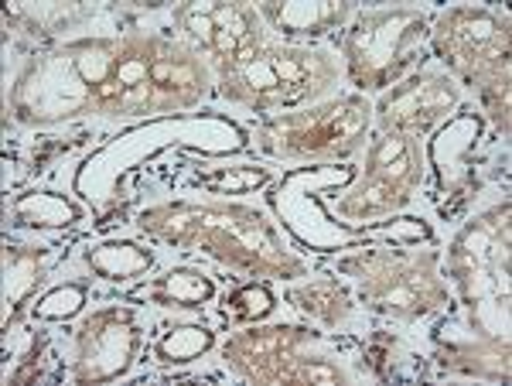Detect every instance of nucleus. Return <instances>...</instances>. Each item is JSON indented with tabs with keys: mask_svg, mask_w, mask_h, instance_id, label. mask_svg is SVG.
<instances>
[{
	"mask_svg": "<svg viewBox=\"0 0 512 386\" xmlns=\"http://www.w3.org/2000/svg\"><path fill=\"white\" fill-rule=\"evenodd\" d=\"M270 311H274V294L267 284H246L226 301V318L233 322H256V318H267Z\"/></svg>",
	"mask_w": 512,
	"mask_h": 386,
	"instance_id": "22",
	"label": "nucleus"
},
{
	"mask_svg": "<svg viewBox=\"0 0 512 386\" xmlns=\"http://www.w3.org/2000/svg\"><path fill=\"white\" fill-rule=\"evenodd\" d=\"M222 96L253 110H284V106L318 100L338 79V65L325 52L297 45H256L233 62H222Z\"/></svg>",
	"mask_w": 512,
	"mask_h": 386,
	"instance_id": "2",
	"label": "nucleus"
},
{
	"mask_svg": "<svg viewBox=\"0 0 512 386\" xmlns=\"http://www.w3.org/2000/svg\"><path fill=\"white\" fill-rule=\"evenodd\" d=\"M427 38V18L410 7L369 11L342 38L345 69L355 86L383 89L393 86L407 69H414L420 45Z\"/></svg>",
	"mask_w": 512,
	"mask_h": 386,
	"instance_id": "5",
	"label": "nucleus"
},
{
	"mask_svg": "<svg viewBox=\"0 0 512 386\" xmlns=\"http://www.w3.org/2000/svg\"><path fill=\"white\" fill-rule=\"evenodd\" d=\"M311 332L297 325H270L239 332L226 342V359L236 373L260 383H342V373L325 359H304Z\"/></svg>",
	"mask_w": 512,
	"mask_h": 386,
	"instance_id": "7",
	"label": "nucleus"
},
{
	"mask_svg": "<svg viewBox=\"0 0 512 386\" xmlns=\"http://www.w3.org/2000/svg\"><path fill=\"white\" fill-rule=\"evenodd\" d=\"M93 100L96 89L79 76L76 62L62 48L59 55H48L24 72L14 93V110L24 123H52L93 110Z\"/></svg>",
	"mask_w": 512,
	"mask_h": 386,
	"instance_id": "9",
	"label": "nucleus"
},
{
	"mask_svg": "<svg viewBox=\"0 0 512 386\" xmlns=\"http://www.w3.org/2000/svg\"><path fill=\"white\" fill-rule=\"evenodd\" d=\"M86 264L103 281H130V277L147 274L154 267V257L137 243H103L86 253Z\"/></svg>",
	"mask_w": 512,
	"mask_h": 386,
	"instance_id": "16",
	"label": "nucleus"
},
{
	"mask_svg": "<svg viewBox=\"0 0 512 386\" xmlns=\"http://www.w3.org/2000/svg\"><path fill=\"white\" fill-rule=\"evenodd\" d=\"M175 21L202 52L216 55L219 65L263 45L260 18L246 4H181Z\"/></svg>",
	"mask_w": 512,
	"mask_h": 386,
	"instance_id": "12",
	"label": "nucleus"
},
{
	"mask_svg": "<svg viewBox=\"0 0 512 386\" xmlns=\"http://www.w3.org/2000/svg\"><path fill=\"white\" fill-rule=\"evenodd\" d=\"M267 182V171L263 168H250V164H233V168H212L202 175V185L212 188V192L222 195H239L250 192V188Z\"/></svg>",
	"mask_w": 512,
	"mask_h": 386,
	"instance_id": "21",
	"label": "nucleus"
},
{
	"mask_svg": "<svg viewBox=\"0 0 512 386\" xmlns=\"http://www.w3.org/2000/svg\"><path fill=\"white\" fill-rule=\"evenodd\" d=\"M420 185V151L410 134H383L369 147L366 175L359 188L338 205L349 219L390 216L414 199Z\"/></svg>",
	"mask_w": 512,
	"mask_h": 386,
	"instance_id": "8",
	"label": "nucleus"
},
{
	"mask_svg": "<svg viewBox=\"0 0 512 386\" xmlns=\"http://www.w3.org/2000/svg\"><path fill=\"white\" fill-rule=\"evenodd\" d=\"M140 349V328L134 311L113 305L99 308L79 325L76 335V369L72 380L79 383H106L117 380L134 366Z\"/></svg>",
	"mask_w": 512,
	"mask_h": 386,
	"instance_id": "10",
	"label": "nucleus"
},
{
	"mask_svg": "<svg viewBox=\"0 0 512 386\" xmlns=\"http://www.w3.org/2000/svg\"><path fill=\"white\" fill-rule=\"evenodd\" d=\"M14 219L18 226H72L79 219V209L59 192H28L14 202Z\"/></svg>",
	"mask_w": 512,
	"mask_h": 386,
	"instance_id": "17",
	"label": "nucleus"
},
{
	"mask_svg": "<svg viewBox=\"0 0 512 386\" xmlns=\"http://www.w3.org/2000/svg\"><path fill=\"white\" fill-rule=\"evenodd\" d=\"M437 253L407 257V253H369L345 260V270L359 274L362 298L369 308L396 318H417L448 301V287L434 274Z\"/></svg>",
	"mask_w": 512,
	"mask_h": 386,
	"instance_id": "6",
	"label": "nucleus"
},
{
	"mask_svg": "<svg viewBox=\"0 0 512 386\" xmlns=\"http://www.w3.org/2000/svg\"><path fill=\"white\" fill-rule=\"evenodd\" d=\"M458 106V89L448 76L420 72V76L393 86V93L379 103V127L383 134H424L437 120H444Z\"/></svg>",
	"mask_w": 512,
	"mask_h": 386,
	"instance_id": "13",
	"label": "nucleus"
},
{
	"mask_svg": "<svg viewBox=\"0 0 512 386\" xmlns=\"http://www.w3.org/2000/svg\"><path fill=\"white\" fill-rule=\"evenodd\" d=\"M137 298H147L164 308H202L205 301L216 298V284L195 267H175L158 281L140 287Z\"/></svg>",
	"mask_w": 512,
	"mask_h": 386,
	"instance_id": "15",
	"label": "nucleus"
},
{
	"mask_svg": "<svg viewBox=\"0 0 512 386\" xmlns=\"http://www.w3.org/2000/svg\"><path fill=\"white\" fill-rule=\"evenodd\" d=\"M82 305H86V287H82V284H65V287L48 291L45 298L38 301L35 315L38 318H52V322H62V318L76 315Z\"/></svg>",
	"mask_w": 512,
	"mask_h": 386,
	"instance_id": "23",
	"label": "nucleus"
},
{
	"mask_svg": "<svg viewBox=\"0 0 512 386\" xmlns=\"http://www.w3.org/2000/svg\"><path fill=\"white\" fill-rule=\"evenodd\" d=\"M260 14L287 38H321L342 28L352 4H260Z\"/></svg>",
	"mask_w": 512,
	"mask_h": 386,
	"instance_id": "14",
	"label": "nucleus"
},
{
	"mask_svg": "<svg viewBox=\"0 0 512 386\" xmlns=\"http://www.w3.org/2000/svg\"><path fill=\"white\" fill-rule=\"evenodd\" d=\"M38 267H41V253L35 250H11L4 260V301L7 308H21V301L31 294V287L38 284Z\"/></svg>",
	"mask_w": 512,
	"mask_h": 386,
	"instance_id": "20",
	"label": "nucleus"
},
{
	"mask_svg": "<svg viewBox=\"0 0 512 386\" xmlns=\"http://www.w3.org/2000/svg\"><path fill=\"white\" fill-rule=\"evenodd\" d=\"M161 38L127 35L117 48L110 79L99 86L93 110L113 117H140V113H161L158 89H154V55Z\"/></svg>",
	"mask_w": 512,
	"mask_h": 386,
	"instance_id": "11",
	"label": "nucleus"
},
{
	"mask_svg": "<svg viewBox=\"0 0 512 386\" xmlns=\"http://www.w3.org/2000/svg\"><path fill=\"white\" fill-rule=\"evenodd\" d=\"M291 301L325 325H338L345 315H349V298H345V291L335 281H311L304 287H294Z\"/></svg>",
	"mask_w": 512,
	"mask_h": 386,
	"instance_id": "19",
	"label": "nucleus"
},
{
	"mask_svg": "<svg viewBox=\"0 0 512 386\" xmlns=\"http://www.w3.org/2000/svg\"><path fill=\"white\" fill-rule=\"evenodd\" d=\"M369 103L362 96L321 103L304 113L270 117L260 127V147L287 161H338L362 147L369 130Z\"/></svg>",
	"mask_w": 512,
	"mask_h": 386,
	"instance_id": "4",
	"label": "nucleus"
},
{
	"mask_svg": "<svg viewBox=\"0 0 512 386\" xmlns=\"http://www.w3.org/2000/svg\"><path fill=\"white\" fill-rule=\"evenodd\" d=\"M434 48L509 127V24L489 7H451L434 31Z\"/></svg>",
	"mask_w": 512,
	"mask_h": 386,
	"instance_id": "3",
	"label": "nucleus"
},
{
	"mask_svg": "<svg viewBox=\"0 0 512 386\" xmlns=\"http://www.w3.org/2000/svg\"><path fill=\"white\" fill-rule=\"evenodd\" d=\"M151 236L175 246H202L209 257L263 277H301L304 267L287 257L267 219L243 205H164L144 216Z\"/></svg>",
	"mask_w": 512,
	"mask_h": 386,
	"instance_id": "1",
	"label": "nucleus"
},
{
	"mask_svg": "<svg viewBox=\"0 0 512 386\" xmlns=\"http://www.w3.org/2000/svg\"><path fill=\"white\" fill-rule=\"evenodd\" d=\"M216 342V332L205 325H178V328H168L158 342H154V356L158 363H168V366H181V363H192V359L205 356Z\"/></svg>",
	"mask_w": 512,
	"mask_h": 386,
	"instance_id": "18",
	"label": "nucleus"
}]
</instances>
